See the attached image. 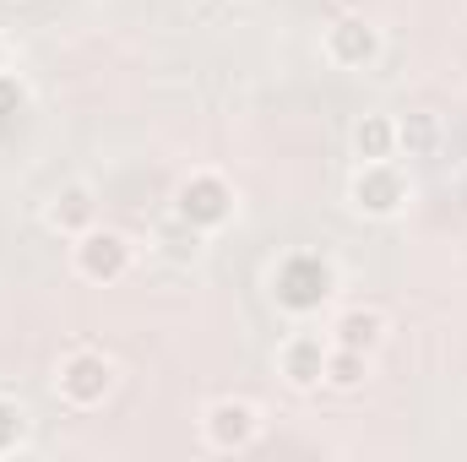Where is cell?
Returning <instances> with one entry per match:
<instances>
[{"mask_svg": "<svg viewBox=\"0 0 467 462\" xmlns=\"http://www.w3.org/2000/svg\"><path fill=\"white\" fill-rule=\"evenodd\" d=\"M266 289H272V305H277L283 316H299V321H305V316H316V310L332 305V294H337V267H332L321 250H288V256H277Z\"/></svg>", "mask_w": 467, "mask_h": 462, "instance_id": "obj_1", "label": "cell"}, {"mask_svg": "<svg viewBox=\"0 0 467 462\" xmlns=\"http://www.w3.org/2000/svg\"><path fill=\"white\" fill-rule=\"evenodd\" d=\"M413 202V180L402 174L397 158H380V163H358L348 174V207L369 224H391L402 218Z\"/></svg>", "mask_w": 467, "mask_h": 462, "instance_id": "obj_2", "label": "cell"}, {"mask_svg": "<svg viewBox=\"0 0 467 462\" xmlns=\"http://www.w3.org/2000/svg\"><path fill=\"white\" fill-rule=\"evenodd\" d=\"M239 213V196L218 169H191L180 185H174V218L191 234H218L234 224Z\"/></svg>", "mask_w": 467, "mask_h": 462, "instance_id": "obj_3", "label": "cell"}, {"mask_svg": "<svg viewBox=\"0 0 467 462\" xmlns=\"http://www.w3.org/2000/svg\"><path fill=\"white\" fill-rule=\"evenodd\" d=\"M55 397L66 403V408H104V397L115 392V359L109 353H99V348H71V353H60L55 359Z\"/></svg>", "mask_w": 467, "mask_h": 462, "instance_id": "obj_4", "label": "cell"}, {"mask_svg": "<svg viewBox=\"0 0 467 462\" xmlns=\"http://www.w3.org/2000/svg\"><path fill=\"white\" fill-rule=\"evenodd\" d=\"M130 267H136V245L119 229H99V224H93V229H82L71 239V272H77L82 283L109 289V283H119Z\"/></svg>", "mask_w": 467, "mask_h": 462, "instance_id": "obj_5", "label": "cell"}, {"mask_svg": "<svg viewBox=\"0 0 467 462\" xmlns=\"http://www.w3.org/2000/svg\"><path fill=\"white\" fill-rule=\"evenodd\" d=\"M261 430H266V414L250 397H234L229 392V397H213L202 408V441H207V452H250L261 441Z\"/></svg>", "mask_w": 467, "mask_h": 462, "instance_id": "obj_6", "label": "cell"}, {"mask_svg": "<svg viewBox=\"0 0 467 462\" xmlns=\"http://www.w3.org/2000/svg\"><path fill=\"white\" fill-rule=\"evenodd\" d=\"M321 55H327V66H337V71H375L380 55H386V33H380L369 16H337V22L321 33Z\"/></svg>", "mask_w": 467, "mask_h": 462, "instance_id": "obj_7", "label": "cell"}, {"mask_svg": "<svg viewBox=\"0 0 467 462\" xmlns=\"http://www.w3.org/2000/svg\"><path fill=\"white\" fill-rule=\"evenodd\" d=\"M327 332H294V338H283L277 348V375H283V386L288 392H321L327 386Z\"/></svg>", "mask_w": 467, "mask_h": 462, "instance_id": "obj_8", "label": "cell"}, {"mask_svg": "<svg viewBox=\"0 0 467 462\" xmlns=\"http://www.w3.org/2000/svg\"><path fill=\"white\" fill-rule=\"evenodd\" d=\"M44 224H49L55 234H66V239H77L82 229L99 224V191H93L88 180H66V185H55L49 202H44Z\"/></svg>", "mask_w": 467, "mask_h": 462, "instance_id": "obj_9", "label": "cell"}, {"mask_svg": "<svg viewBox=\"0 0 467 462\" xmlns=\"http://www.w3.org/2000/svg\"><path fill=\"white\" fill-rule=\"evenodd\" d=\"M391 338V321H386V310H375V305H343L337 316H332V327H327V343L337 348H358V353H369L375 359V348Z\"/></svg>", "mask_w": 467, "mask_h": 462, "instance_id": "obj_10", "label": "cell"}, {"mask_svg": "<svg viewBox=\"0 0 467 462\" xmlns=\"http://www.w3.org/2000/svg\"><path fill=\"white\" fill-rule=\"evenodd\" d=\"M446 142V125L435 110H408L397 115V158H435Z\"/></svg>", "mask_w": 467, "mask_h": 462, "instance_id": "obj_11", "label": "cell"}, {"mask_svg": "<svg viewBox=\"0 0 467 462\" xmlns=\"http://www.w3.org/2000/svg\"><path fill=\"white\" fill-rule=\"evenodd\" d=\"M348 142H353V158H358V163L397 158V115H380V110L358 115L353 120V131H348Z\"/></svg>", "mask_w": 467, "mask_h": 462, "instance_id": "obj_12", "label": "cell"}, {"mask_svg": "<svg viewBox=\"0 0 467 462\" xmlns=\"http://www.w3.org/2000/svg\"><path fill=\"white\" fill-rule=\"evenodd\" d=\"M364 381H369V353L332 343V353H327V386L332 392H358Z\"/></svg>", "mask_w": 467, "mask_h": 462, "instance_id": "obj_13", "label": "cell"}, {"mask_svg": "<svg viewBox=\"0 0 467 462\" xmlns=\"http://www.w3.org/2000/svg\"><path fill=\"white\" fill-rule=\"evenodd\" d=\"M27 430H33L27 408H22L16 397H0V457H16V452L27 446Z\"/></svg>", "mask_w": 467, "mask_h": 462, "instance_id": "obj_14", "label": "cell"}, {"mask_svg": "<svg viewBox=\"0 0 467 462\" xmlns=\"http://www.w3.org/2000/svg\"><path fill=\"white\" fill-rule=\"evenodd\" d=\"M22 99H27V88H22V77H11V71H0V115H16V110H22Z\"/></svg>", "mask_w": 467, "mask_h": 462, "instance_id": "obj_15", "label": "cell"}, {"mask_svg": "<svg viewBox=\"0 0 467 462\" xmlns=\"http://www.w3.org/2000/svg\"><path fill=\"white\" fill-rule=\"evenodd\" d=\"M5 55H11V49H5V38H0V71H5Z\"/></svg>", "mask_w": 467, "mask_h": 462, "instance_id": "obj_16", "label": "cell"}]
</instances>
